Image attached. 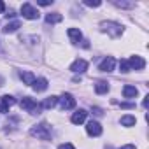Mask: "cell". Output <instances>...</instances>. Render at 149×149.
I'll use <instances>...</instances> for the list:
<instances>
[{
    "label": "cell",
    "mask_w": 149,
    "mask_h": 149,
    "mask_svg": "<svg viewBox=\"0 0 149 149\" xmlns=\"http://www.w3.org/2000/svg\"><path fill=\"white\" fill-rule=\"evenodd\" d=\"M19 105H21V109L28 111L30 114H40V111H42V105H40V104H37V102H35L33 98H30V97L21 98Z\"/></svg>",
    "instance_id": "obj_2"
},
{
    "label": "cell",
    "mask_w": 149,
    "mask_h": 149,
    "mask_svg": "<svg viewBox=\"0 0 149 149\" xmlns=\"http://www.w3.org/2000/svg\"><path fill=\"white\" fill-rule=\"evenodd\" d=\"M114 65H116V60L112 56H107V58L102 60V63L98 65V68H100V72H112Z\"/></svg>",
    "instance_id": "obj_8"
},
{
    "label": "cell",
    "mask_w": 149,
    "mask_h": 149,
    "mask_svg": "<svg viewBox=\"0 0 149 149\" xmlns=\"http://www.w3.org/2000/svg\"><path fill=\"white\" fill-rule=\"evenodd\" d=\"M93 112H95L97 116H102V109H98V107H93Z\"/></svg>",
    "instance_id": "obj_27"
},
{
    "label": "cell",
    "mask_w": 149,
    "mask_h": 149,
    "mask_svg": "<svg viewBox=\"0 0 149 149\" xmlns=\"http://www.w3.org/2000/svg\"><path fill=\"white\" fill-rule=\"evenodd\" d=\"M58 102H60V107H61L63 111H68V109H74V107H76V98H74L70 93H63L61 98H58Z\"/></svg>",
    "instance_id": "obj_5"
},
{
    "label": "cell",
    "mask_w": 149,
    "mask_h": 149,
    "mask_svg": "<svg viewBox=\"0 0 149 149\" xmlns=\"http://www.w3.org/2000/svg\"><path fill=\"white\" fill-rule=\"evenodd\" d=\"M102 2H98V0H84V6H90V7H98Z\"/></svg>",
    "instance_id": "obj_23"
},
{
    "label": "cell",
    "mask_w": 149,
    "mask_h": 149,
    "mask_svg": "<svg viewBox=\"0 0 149 149\" xmlns=\"http://www.w3.org/2000/svg\"><path fill=\"white\" fill-rule=\"evenodd\" d=\"M114 6H116V7H123V9H130V7H133L135 4H133V2H114Z\"/></svg>",
    "instance_id": "obj_22"
},
{
    "label": "cell",
    "mask_w": 149,
    "mask_h": 149,
    "mask_svg": "<svg viewBox=\"0 0 149 149\" xmlns=\"http://www.w3.org/2000/svg\"><path fill=\"white\" fill-rule=\"evenodd\" d=\"M135 123H137V119H135L133 116H123V118H121V125H123V126H133Z\"/></svg>",
    "instance_id": "obj_20"
},
{
    "label": "cell",
    "mask_w": 149,
    "mask_h": 149,
    "mask_svg": "<svg viewBox=\"0 0 149 149\" xmlns=\"http://www.w3.org/2000/svg\"><path fill=\"white\" fill-rule=\"evenodd\" d=\"M119 68H121V72H123V74L130 72V65H128V60H121V61H119Z\"/></svg>",
    "instance_id": "obj_21"
},
{
    "label": "cell",
    "mask_w": 149,
    "mask_h": 149,
    "mask_svg": "<svg viewBox=\"0 0 149 149\" xmlns=\"http://www.w3.org/2000/svg\"><path fill=\"white\" fill-rule=\"evenodd\" d=\"M119 149H135V146H133V144H126V146H123V147H119Z\"/></svg>",
    "instance_id": "obj_28"
},
{
    "label": "cell",
    "mask_w": 149,
    "mask_h": 149,
    "mask_svg": "<svg viewBox=\"0 0 149 149\" xmlns=\"http://www.w3.org/2000/svg\"><path fill=\"white\" fill-rule=\"evenodd\" d=\"M58 149H76V147H74L72 144H68V142H67V144H61V146H60Z\"/></svg>",
    "instance_id": "obj_26"
},
{
    "label": "cell",
    "mask_w": 149,
    "mask_h": 149,
    "mask_svg": "<svg viewBox=\"0 0 149 149\" xmlns=\"http://www.w3.org/2000/svg\"><path fill=\"white\" fill-rule=\"evenodd\" d=\"M95 91H97L98 95L107 93V91H109V83H105V81H98V83L95 84Z\"/></svg>",
    "instance_id": "obj_16"
},
{
    "label": "cell",
    "mask_w": 149,
    "mask_h": 149,
    "mask_svg": "<svg viewBox=\"0 0 149 149\" xmlns=\"http://www.w3.org/2000/svg\"><path fill=\"white\" fill-rule=\"evenodd\" d=\"M37 4H39V6H51L53 0H37Z\"/></svg>",
    "instance_id": "obj_25"
},
{
    "label": "cell",
    "mask_w": 149,
    "mask_h": 149,
    "mask_svg": "<svg viewBox=\"0 0 149 149\" xmlns=\"http://www.w3.org/2000/svg\"><path fill=\"white\" fill-rule=\"evenodd\" d=\"M32 88H33L37 93H40V91H46V90H47V79H44V77H39V79H35V81L32 83Z\"/></svg>",
    "instance_id": "obj_12"
},
{
    "label": "cell",
    "mask_w": 149,
    "mask_h": 149,
    "mask_svg": "<svg viewBox=\"0 0 149 149\" xmlns=\"http://www.w3.org/2000/svg\"><path fill=\"white\" fill-rule=\"evenodd\" d=\"M68 37H70V40L74 42V44H79L81 42V39H83V33H81V30L79 28H68Z\"/></svg>",
    "instance_id": "obj_13"
},
{
    "label": "cell",
    "mask_w": 149,
    "mask_h": 149,
    "mask_svg": "<svg viewBox=\"0 0 149 149\" xmlns=\"http://www.w3.org/2000/svg\"><path fill=\"white\" fill-rule=\"evenodd\" d=\"M147 104H149V97H146V98H144V102H142V105H144V107H147Z\"/></svg>",
    "instance_id": "obj_30"
},
{
    "label": "cell",
    "mask_w": 149,
    "mask_h": 149,
    "mask_svg": "<svg viewBox=\"0 0 149 149\" xmlns=\"http://www.w3.org/2000/svg\"><path fill=\"white\" fill-rule=\"evenodd\" d=\"M86 68H88V61L86 60H76L70 65V70L74 74H83V72H86Z\"/></svg>",
    "instance_id": "obj_10"
},
{
    "label": "cell",
    "mask_w": 149,
    "mask_h": 149,
    "mask_svg": "<svg viewBox=\"0 0 149 149\" xmlns=\"http://www.w3.org/2000/svg\"><path fill=\"white\" fill-rule=\"evenodd\" d=\"M86 116H88V112H86V111H83V109H79V111H76V112L72 114L70 121H72L74 125H81V123H84Z\"/></svg>",
    "instance_id": "obj_11"
},
{
    "label": "cell",
    "mask_w": 149,
    "mask_h": 149,
    "mask_svg": "<svg viewBox=\"0 0 149 149\" xmlns=\"http://www.w3.org/2000/svg\"><path fill=\"white\" fill-rule=\"evenodd\" d=\"M21 26V23L19 21H13V23H7L6 26H4V33H14L18 28Z\"/></svg>",
    "instance_id": "obj_19"
},
{
    "label": "cell",
    "mask_w": 149,
    "mask_h": 149,
    "mask_svg": "<svg viewBox=\"0 0 149 149\" xmlns=\"http://www.w3.org/2000/svg\"><path fill=\"white\" fill-rule=\"evenodd\" d=\"M30 133H32L33 137L40 139V140H49V139H51V126H49L47 123H39V125L32 126Z\"/></svg>",
    "instance_id": "obj_1"
},
{
    "label": "cell",
    "mask_w": 149,
    "mask_h": 149,
    "mask_svg": "<svg viewBox=\"0 0 149 149\" xmlns=\"http://www.w3.org/2000/svg\"><path fill=\"white\" fill-rule=\"evenodd\" d=\"M86 132H88V135H91V137H98V135H102V126H100L98 121H90V123L86 125Z\"/></svg>",
    "instance_id": "obj_9"
},
{
    "label": "cell",
    "mask_w": 149,
    "mask_h": 149,
    "mask_svg": "<svg viewBox=\"0 0 149 149\" xmlns=\"http://www.w3.org/2000/svg\"><path fill=\"white\" fill-rule=\"evenodd\" d=\"M119 107H121V109H133V107H135V104H128V102H121V104H119Z\"/></svg>",
    "instance_id": "obj_24"
},
{
    "label": "cell",
    "mask_w": 149,
    "mask_h": 149,
    "mask_svg": "<svg viewBox=\"0 0 149 149\" xmlns=\"http://www.w3.org/2000/svg\"><path fill=\"white\" fill-rule=\"evenodd\" d=\"M137 95H139V90H137L135 86L126 84V86L123 88V97H125V98H135Z\"/></svg>",
    "instance_id": "obj_14"
},
{
    "label": "cell",
    "mask_w": 149,
    "mask_h": 149,
    "mask_svg": "<svg viewBox=\"0 0 149 149\" xmlns=\"http://www.w3.org/2000/svg\"><path fill=\"white\" fill-rule=\"evenodd\" d=\"M128 65H130V70H142L146 67V60L142 56H132L128 60Z\"/></svg>",
    "instance_id": "obj_7"
},
{
    "label": "cell",
    "mask_w": 149,
    "mask_h": 149,
    "mask_svg": "<svg viewBox=\"0 0 149 149\" xmlns=\"http://www.w3.org/2000/svg\"><path fill=\"white\" fill-rule=\"evenodd\" d=\"M19 77H21V81H23L25 84H30V86H32V83L35 81V76H33L32 72H28V70H26V72H21Z\"/></svg>",
    "instance_id": "obj_15"
},
{
    "label": "cell",
    "mask_w": 149,
    "mask_h": 149,
    "mask_svg": "<svg viewBox=\"0 0 149 149\" xmlns=\"http://www.w3.org/2000/svg\"><path fill=\"white\" fill-rule=\"evenodd\" d=\"M61 19H63V16H61L60 13H51V14L46 16V23H51V25H53V23H60Z\"/></svg>",
    "instance_id": "obj_18"
},
{
    "label": "cell",
    "mask_w": 149,
    "mask_h": 149,
    "mask_svg": "<svg viewBox=\"0 0 149 149\" xmlns=\"http://www.w3.org/2000/svg\"><path fill=\"white\" fill-rule=\"evenodd\" d=\"M100 26H102V30L107 32L111 37H119L121 32H123V26H121L119 23H114V21H104Z\"/></svg>",
    "instance_id": "obj_3"
},
{
    "label": "cell",
    "mask_w": 149,
    "mask_h": 149,
    "mask_svg": "<svg viewBox=\"0 0 149 149\" xmlns=\"http://www.w3.org/2000/svg\"><path fill=\"white\" fill-rule=\"evenodd\" d=\"M56 104H58V97H47L40 105H42V109H53Z\"/></svg>",
    "instance_id": "obj_17"
},
{
    "label": "cell",
    "mask_w": 149,
    "mask_h": 149,
    "mask_svg": "<svg viewBox=\"0 0 149 149\" xmlns=\"http://www.w3.org/2000/svg\"><path fill=\"white\" fill-rule=\"evenodd\" d=\"M14 104H16V100H14V97H11V95H4V97H0V112L6 114V112L9 111V107H11V105H14Z\"/></svg>",
    "instance_id": "obj_6"
},
{
    "label": "cell",
    "mask_w": 149,
    "mask_h": 149,
    "mask_svg": "<svg viewBox=\"0 0 149 149\" xmlns=\"http://www.w3.org/2000/svg\"><path fill=\"white\" fill-rule=\"evenodd\" d=\"M4 11H6V4L2 2V0H0V14H2Z\"/></svg>",
    "instance_id": "obj_29"
},
{
    "label": "cell",
    "mask_w": 149,
    "mask_h": 149,
    "mask_svg": "<svg viewBox=\"0 0 149 149\" xmlns=\"http://www.w3.org/2000/svg\"><path fill=\"white\" fill-rule=\"evenodd\" d=\"M21 16L26 18V19H39L40 13H39L32 4H23V6H21Z\"/></svg>",
    "instance_id": "obj_4"
}]
</instances>
